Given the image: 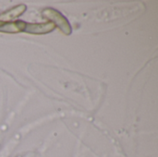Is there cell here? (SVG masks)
Here are the masks:
<instances>
[{"mask_svg": "<svg viewBox=\"0 0 158 157\" xmlns=\"http://www.w3.org/2000/svg\"><path fill=\"white\" fill-rule=\"evenodd\" d=\"M26 22L22 20H17L13 22H3L0 26V32L5 33H17L24 31Z\"/></svg>", "mask_w": 158, "mask_h": 157, "instance_id": "3957f363", "label": "cell"}, {"mask_svg": "<svg viewBox=\"0 0 158 157\" xmlns=\"http://www.w3.org/2000/svg\"><path fill=\"white\" fill-rule=\"evenodd\" d=\"M26 8H27L26 6L22 5V4L12 7L11 9L7 10L5 13L0 15V21L6 22V21H10L12 19H17V18H19V16H21L25 12Z\"/></svg>", "mask_w": 158, "mask_h": 157, "instance_id": "277c9868", "label": "cell"}, {"mask_svg": "<svg viewBox=\"0 0 158 157\" xmlns=\"http://www.w3.org/2000/svg\"><path fill=\"white\" fill-rule=\"evenodd\" d=\"M55 28L56 26L51 21H47L44 23H26L23 31L27 33L38 35V34L49 33L52 31H54Z\"/></svg>", "mask_w": 158, "mask_h": 157, "instance_id": "7a4b0ae2", "label": "cell"}, {"mask_svg": "<svg viewBox=\"0 0 158 157\" xmlns=\"http://www.w3.org/2000/svg\"><path fill=\"white\" fill-rule=\"evenodd\" d=\"M43 16L46 19H48L52 23H54L55 26H57L59 30L66 35H69L72 32L71 26L68 19L56 9L55 8H45L42 12Z\"/></svg>", "mask_w": 158, "mask_h": 157, "instance_id": "6da1fadb", "label": "cell"}]
</instances>
